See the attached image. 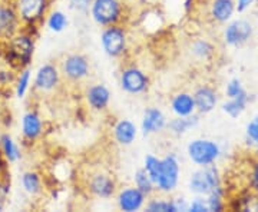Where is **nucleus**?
Segmentation results:
<instances>
[{"mask_svg":"<svg viewBox=\"0 0 258 212\" xmlns=\"http://www.w3.org/2000/svg\"><path fill=\"white\" fill-rule=\"evenodd\" d=\"M35 35L22 28L16 35L5 40L3 56L6 63L13 69L29 67L35 55Z\"/></svg>","mask_w":258,"mask_h":212,"instance_id":"1","label":"nucleus"},{"mask_svg":"<svg viewBox=\"0 0 258 212\" xmlns=\"http://www.w3.org/2000/svg\"><path fill=\"white\" fill-rule=\"evenodd\" d=\"M186 157L195 168L217 165L224 155V149L218 140L211 138H194L185 148Z\"/></svg>","mask_w":258,"mask_h":212,"instance_id":"2","label":"nucleus"},{"mask_svg":"<svg viewBox=\"0 0 258 212\" xmlns=\"http://www.w3.org/2000/svg\"><path fill=\"white\" fill-rule=\"evenodd\" d=\"M182 175V166L179 157L175 152H168L165 157L159 158V166L154 184L157 192L172 195L178 189Z\"/></svg>","mask_w":258,"mask_h":212,"instance_id":"3","label":"nucleus"},{"mask_svg":"<svg viewBox=\"0 0 258 212\" xmlns=\"http://www.w3.org/2000/svg\"><path fill=\"white\" fill-rule=\"evenodd\" d=\"M88 16L99 28L123 23L126 5L123 0H92Z\"/></svg>","mask_w":258,"mask_h":212,"instance_id":"4","label":"nucleus"},{"mask_svg":"<svg viewBox=\"0 0 258 212\" xmlns=\"http://www.w3.org/2000/svg\"><path fill=\"white\" fill-rule=\"evenodd\" d=\"M99 45L103 53L111 59H122L128 53L129 33L123 23L102 28Z\"/></svg>","mask_w":258,"mask_h":212,"instance_id":"5","label":"nucleus"},{"mask_svg":"<svg viewBox=\"0 0 258 212\" xmlns=\"http://www.w3.org/2000/svg\"><path fill=\"white\" fill-rule=\"evenodd\" d=\"M59 69L62 74L63 82L71 85H79L89 79L91 76V60L83 53H69L62 57Z\"/></svg>","mask_w":258,"mask_h":212,"instance_id":"6","label":"nucleus"},{"mask_svg":"<svg viewBox=\"0 0 258 212\" xmlns=\"http://www.w3.org/2000/svg\"><path fill=\"white\" fill-rule=\"evenodd\" d=\"M85 188L88 194L96 199H111L118 191V182L113 174L108 169H95L89 172L85 179Z\"/></svg>","mask_w":258,"mask_h":212,"instance_id":"7","label":"nucleus"},{"mask_svg":"<svg viewBox=\"0 0 258 212\" xmlns=\"http://www.w3.org/2000/svg\"><path fill=\"white\" fill-rule=\"evenodd\" d=\"M62 74L57 63L46 62L40 65L33 72V82H32V91L42 96H49L59 91L62 86Z\"/></svg>","mask_w":258,"mask_h":212,"instance_id":"8","label":"nucleus"},{"mask_svg":"<svg viewBox=\"0 0 258 212\" xmlns=\"http://www.w3.org/2000/svg\"><path fill=\"white\" fill-rule=\"evenodd\" d=\"M222 184V175L217 165L197 168L188 178V191L192 195H207Z\"/></svg>","mask_w":258,"mask_h":212,"instance_id":"9","label":"nucleus"},{"mask_svg":"<svg viewBox=\"0 0 258 212\" xmlns=\"http://www.w3.org/2000/svg\"><path fill=\"white\" fill-rule=\"evenodd\" d=\"M53 0H13L23 28H39L52 9Z\"/></svg>","mask_w":258,"mask_h":212,"instance_id":"10","label":"nucleus"},{"mask_svg":"<svg viewBox=\"0 0 258 212\" xmlns=\"http://www.w3.org/2000/svg\"><path fill=\"white\" fill-rule=\"evenodd\" d=\"M254 33H255V28L248 19H232L224 25L221 35L222 43L231 49L242 47L252 40Z\"/></svg>","mask_w":258,"mask_h":212,"instance_id":"11","label":"nucleus"},{"mask_svg":"<svg viewBox=\"0 0 258 212\" xmlns=\"http://www.w3.org/2000/svg\"><path fill=\"white\" fill-rule=\"evenodd\" d=\"M119 88L131 96H141L145 95L151 88V79L149 75L137 65H126L120 69Z\"/></svg>","mask_w":258,"mask_h":212,"instance_id":"12","label":"nucleus"},{"mask_svg":"<svg viewBox=\"0 0 258 212\" xmlns=\"http://www.w3.org/2000/svg\"><path fill=\"white\" fill-rule=\"evenodd\" d=\"M83 99L88 106V109L95 113H102L108 111L112 101L111 89L106 86V83L95 82L89 83L85 88Z\"/></svg>","mask_w":258,"mask_h":212,"instance_id":"13","label":"nucleus"},{"mask_svg":"<svg viewBox=\"0 0 258 212\" xmlns=\"http://www.w3.org/2000/svg\"><path fill=\"white\" fill-rule=\"evenodd\" d=\"M115 199H116V206L119 211L138 212L145 208L148 196L132 184L118 188L115 194Z\"/></svg>","mask_w":258,"mask_h":212,"instance_id":"14","label":"nucleus"},{"mask_svg":"<svg viewBox=\"0 0 258 212\" xmlns=\"http://www.w3.org/2000/svg\"><path fill=\"white\" fill-rule=\"evenodd\" d=\"M168 116L165 112L158 106H148L141 116V123H139V132L144 136H154L159 135L168 126Z\"/></svg>","mask_w":258,"mask_h":212,"instance_id":"15","label":"nucleus"},{"mask_svg":"<svg viewBox=\"0 0 258 212\" xmlns=\"http://www.w3.org/2000/svg\"><path fill=\"white\" fill-rule=\"evenodd\" d=\"M23 28L12 0L0 3V39L8 40Z\"/></svg>","mask_w":258,"mask_h":212,"instance_id":"16","label":"nucleus"},{"mask_svg":"<svg viewBox=\"0 0 258 212\" xmlns=\"http://www.w3.org/2000/svg\"><path fill=\"white\" fill-rule=\"evenodd\" d=\"M20 132L22 138L26 142H36L45 133V119L35 109H29L23 113L20 119Z\"/></svg>","mask_w":258,"mask_h":212,"instance_id":"17","label":"nucleus"},{"mask_svg":"<svg viewBox=\"0 0 258 212\" xmlns=\"http://www.w3.org/2000/svg\"><path fill=\"white\" fill-rule=\"evenodd\" d=\"M198 115H210L220 105V93L210 85H200L192 92Z\"/></svg>","mask_w":258,"mask_h":212,"instance_id":"18","label":"nucleus"},{"mask_svg":"<svg viewBox=\"0 0 258 212\" xmlns=\"http://www.w3.org/2000/svg\"><path fill=\"white\" fill-rule=\"evenodd\" d=\"M139 126L129 118L118 119L112 125V138L116 145L122 148L132 147L138 139Z\"/></svg>","mask_w":258,"mask_h":212,"instance_id":"19","label":"nucleus"},{"mask_svg":"<svg viewBox=\"0 0 258 212\" xmlns=\"http://www.w3.org/2000/svg\"><path fill=\"white\" fill-rule=\"evenodd\" d=\"M188 201L185 198H171V195L161 194L159 196H149L145 203L148 212H185Z\"/></svg>","mask_w":258,"mask_h":212,"instance_id":"20","label":"nucleus"},{"mask_svg":"<svg viewBox=\"0 0 258 212\" xmlns=\"http://www.w3.org/2000/svg\"><path fill=\"white\" fill-rule=\"evenodd\" d=\"M237 13L235 0H211L208 6V18L215 25H225Z\"/></svg>","mask_w":258,"mask_h":212,"instance_id":"21","label":"nucleus"},{"mask_svg":"<svg viewBox=\"0 0 258 212\" xmlns=\"http://www.w3.org/2000/svg\"><path fill=\"white\" fill-rule=\"evenodd\" d=\"M169 111L174 116H189L197 113L192 92L178 91L169 99Z\"/></svg>","mask_w":258,"mask_h":212,"instance_id":"22","label":"nucleus"},{"mask_svg":"<svg viewBox=\"0 0 258 212\" xmlns=\"http://www.w3.org/2000/svg\"><path fill=\"white\" fill-rule=\"evenodd\" d=\"M200 122H201V115L198 113H194L189 116H174L172 119L168 120L166 130L176 138H181L192 132L200 125Z\"/></svg>","mask_w":258,"mask_h":212,"instance_id":"23","label":"nucleus"},{"mask_svg":"<svg viewBox=\"0 0 258 212\" xmlns=\"http://www.w3.org/2000/svg\"><path fill=\"white\" fill-rule=\"evenodd\" d=\"M189 53L198 62H211L215 57L217 47L207 37H197L189 45Z\"/></svg>","mask_w":258,"mask_h":212,"instance_id":"24","label":"nucleus"},{"mask_svg":"<svg viewBox=\"0 0 258 212\" xmlns=\"http://www.w3.org/2000/svg\"><path fill=\"white\" fill-rule=\"evenodd\" d=\"M20 185H22L23 192L29 195L30 198H36L39 195H42L43 189H45L43 178H42V175L37 171H33V169L25 171L22 174V176H20Z\"/></svg>","mask_w":258,"mask_h":212,"instance_id":"25","label":"nucleus"},{"mask_svg":"<svg viewBox=\"0 0 258 212\" xmlns=\"http://www.w3.org/2000/svg\"><path fill=\"white\" fill-rule=\"evenodd\" d=\"M249 102H251V95L247 91V92L237 96V98L227 99L221 105V111L231 119H237V118H240L244 112L247 111Z\"/></svg>","mask_w":258,"mask_h":212,"instance_id":"26","label":"nucleus"},{"mask_svg":"<svg viewBox=\"0 0 258 212\" xmlns=\"http://www.w3.org/2000/svg\"><path fill=\"white\" fill-rule=\"evenodd\" d=\"M49 32L59 35L63 33L66 29L69 28V16L60 9H50L47 12L46 18L43 20Z\"/></svg>","mask_w":258,"mask_h":212,"instance_id":"27","label":"nucleus"},{"mask_svg":"<svg viewBox=\"0 0 258 212\" xmlns=\"http://www.w3.org/2000/svg\"><path fill=\"white\" fill-rule=\"evenodd\" d=\"M0 152L8 164H16L22 159V149L9 133L0 135Z\"/></svg>","mask_w":258,"mask_h":212,"instance_id":"28","label":"nucleus"},{"mask_svg":"<svg viewBox=\"0 0 258 212\" xmlns=\"http://www.w3.org/2000/svg\"><path fill=\"white\" fill-rule=\"evenodd\" d=\"M32 82H33V72L30 67L20 69L16 75L15 81V95L18 99H25L28 93L32 91Z\"/></svg>","mask_w":258,"mask_h":212,"instance_id":"29","label":"nucleus"},{"mask_svg":"<svg viewBox=\"0 0 258 212\" xmlns=\"http://www.w3.org/2000/svg\"><path fill=\"white\" fill-rule=\"evenodd\" d=\"M132 182H134V185L138 188L139 191H142L144 194L147 195L148 198H149V196H152V195L157 192L154 181L151 179V176L148 175L147 171H145L144 168H138V169L134 172Z\"/></svg>","mask_w":258,"mask_h":212,"instance_id":"30","label":"nucleus"},{"mask_svg":"<svg viewBox=\"0 0 258 212\" xmlns=\"http://www.w3.org/2000/svg\"><path fill=\"white\" fill-rule=\"evenodd\" d=\"M227 191L224 188V185L218 186L217 189H214L212 192L207 195V203H208V209L210 212H221L227 208Z\"/></svg>","mask_w":258,"mask_h":212,"instance_id":"31","label":"nucleus"},{"mask_svg":"<svg viewBox=\"0 0 258 212\" xmlns=\"http://www.w3.org/2000/svg\"><path fill=\"white\" fill-rule=\"evenodd\" d=\"M244 138L248 147L258 148V113L247 122L244 129Z\"/></svg>","mask_w":258,"mask_h":212,"instance_id":"32","label":"nucleus"},{"mask_svg":"<svg viewBox=\"0 0 258 212\" xmlns=\"http://www.w3.org/2000/svg\"><path fill=\"white\" fill-rule=\"evenodd\" d=\"M247 92L245 86L241 79L238 78H231L228 82L225 83V89H224V95L227 99H231V98H237L240 96L242 93Z\"/></svg>","mask_w":258,"mask_h":212,"instance_id":"33","label":"nucleus"},{"mask_svg":"<svg viewBox=\"0 0 258 212\" xmlns=\"http://www.w3.org/2000/svg\"><path fill=\"white\" fill-rule=\"evenodd\" d=\"M248 189L254 195L258 196V152L252 164L249 166V174H248Z\"/></svg>","mask_w":258,"mask_h":212,"instance_id":"34","label":"nucleus"},{"mask_svg":"<svg viewBox=\"0 0 258 212\" xmlns=\"http://www.w3.org/2000/svg\"><path fill=\"white\" fill-rule=\"evenodd\" d=\"M188 212H210L208 209V203H207V198L201 196V195H194L191 201H188Z\"/></svg>","mask_w":258,"mask_h":212,"instance_id":"35","label":"nucleus"},{"mask_svg":"<svg viewBox=\"0 0 258 212\" xmlns=\"http://www.w3.org/2000/svg\"><path fill=\"white\" fill-rule=\"evenodd\" d=\"M92 0H69V8L81 15H88Z\"/></svg>","mask_w":258,"mask_h":212,"instance_id":"36","label":"nucleus"},{"mask_svg":"<svg viewBox=\"0 0 258 212\" xmlns=\"http://www.w3.org/2000/svg\"><path fill=\"white\" fill-rule=\"evenodd\" d=\"M255 3H258V0H235V8H237V13H245L248 12Z\"/></svg>","mask_w":258,"mask_h":212,"instance_id":"37","label":"nucleus"},{"mask_svg":"<svg viewBox=\"0 0 258 212\" xmlns=\"http://www.w3.org/2000/svg\"><path fill=\"white\" fill-rule=\"evenodd\" d=\"M16 75L13 70H0V85L8 86L10 83H15Z\"/></svg>","mask_w":258,"mask_h":212,"instance_id":"38","label":"nucleus"},{"mask_svg":"<svg viewBox=\"0 0 258 212\" xmlns=\"http://www.w3.org/2000/svg\"><path fill=\"white\" fill-rule=\"evenodd\" d=\"M6 171H8V162L0 152V179H3V175L6 174Z\"/></svg>","mask_w":258,"mask_h":212,"instance_id":"39","label":"nucleus"},{"mask_svg":"<svg viewBox=\"0 0 258 212\" xmlns=\"http://www.w3.org/2000/svg\"><path fill=\"white\" fill-rule=\"evenodd\" d=\"M12 2H13V0H12Z\"/></svg>","mask_w":258,"mask_h":212,"instance_id":"40","label":"nucleus"}]
</instances>
